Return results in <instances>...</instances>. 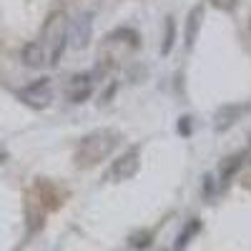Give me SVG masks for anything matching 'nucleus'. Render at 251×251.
Wrapping results in <instances>:
<instances>
[{"label": "nucleus", "mask_w": 251, "mask_h": 251, "mask_svg": "<svg viewBox=\"0 0 251 251\" xmlns=\"http://www.w3.org/2000/svg\"><path fill=\"white\" fill-rule=\"evenodd\" d=\"M118 143V133L116 131H93L88 133L86 138L80 141L78 151H75V166H83V169H88V166H96L98 161H103Z\"/></svg>", "instance_id": "f257e3e1"}, {"label": "nucleus", "mask_w": 251, "mask_h": 251, "mask_svg": "<svg viewBox=\"0 0 251 251\" xmlns=\"http://www.w3.org/2000/svg\"><path fill=\"white\" fill-rule=\"evenodd\" d=\"M66 40H68L66 15H63V13H53L50 20L46 23V28H43V40H40L43 50H46V46L50 48V50H48V63H50V66H55V63H58L63 48H66Z\"/></svg>", "instance_id": "f03ea898"}, {"label": "nucleus", "mask_w": 251, "mask_h": 251, "mask_svg": "<svg viewBox=\"0 0 251 251\" xmlns=\"http://www.w3.org/2000/svg\"><path fill=\"white\" fill-rule=\"evenodd\" d=\"M18 96H20V100L28 103V106H33V108H46L48 103L53 100L50 80H48V78H43V80H35V83H30L28 88L20 91Z\"/></svg>", "instance_id": "7ed1b4c3"}, {"label": "nucleus", "mask_w": 251, "mask_h": 251, "mask_svg": "<svg viewBox=\"0 0 251 251\" xmlns=\"http://www.w3.org/2000/svg\"><path fill=\"white\" fill-rule=\"evenodd\" d=\"M138 166H141V151H138V149H128V151H126V153L113 163L111 178H113V181H128L131 176H136Z\"/></svg>", "instance_id": "20e7f679"}, {"label": "nucleus", "mask_w": 251, "mask_h": 251, "mask_svg": "<svg viewBox=\"0 0 251 251\" xmlns=\"http://www.w3.org/2000/svg\"><path fill=\"white\" fill-rule=\"evenodd\" d=\"M91 33H93V15H91V13L78 15V20L68 28L71 46H73V48H86L88 40H91Z\"/></svg>", "instance_id": "39448f33"}, {"label": "nucleus", "mask_w": 251, "mask_h": 251, "mask_svg": "<svg viewBox=\"0 0 251 251\" xmlns=\"http://www.w3.org/2000/svg\"><path fill=\"white\" fill-rule=\"evenodd\" d=\"M91 91H93V80H91V75H88V73H86V75H75V78H73L71 100H73V103H80L83 98H88V96H91Z\"/></svg>", "instance_id": "423d86ee"}, {"label": "nucleus", "mask_w": 251, "mask_h": 251, "mask_svg": "<svg viewBox=\"0 0 251 251\" xmlns=\"http://www.w3.org/2000/svg\"><path fill=\"white\" fill-rule=\"evenodd\" d=\"M23 60H25V66L28 68H40L46 63V50L40 43H28L23 48Z\"/></svg>", "instance_id": "0eeeda50"}, {"label": "nucleus", "mask_w": 251, "mask_h": 251, "mask_svg": "<svg viewBox=\"0 0 251 251\" xmlns=\"http://www.w3.org/2000/svg\"><path fill=\"white\" fill-rule=\"evenodd\" d=\"M201 15H203L201 8H194L191 15H188V25H186V46L188 48H191L194 40H196V30H199V23H201Z\"/></svg>", "instance_id": "6e6552de"}, {"label": "nucleus", "mask_w": 251, "mask_h": 251, "mask_svg": "<svg viewBox=\"0 0 251 251\" xmlns=\"http://www.w3.org/2000/svg\"><path fill=\"white\" fill-rule=\"evenodd\" d=\"M171 43H174V20L169 18V23H166V43H163V53L171 50Z\"/></svg>", "instance_id": "1a4fd4ad"}, {"label": "nucleus", "mask_w": 251, "mask_h": 251, "mask_svg": "<svg viewBox=\"0 0 251 251\" xmlns=\"http://www.w3.org/2000/svg\"><path fill=\"white\" fill-rule=\"evenodd\" d=\"M211 3L219 8V10H226V13H231L236 5H239V0H211Z\"/></svg>", "instance_id": "9d476101"}, {"label": "nucleus", "mask_w": 251, "mask_h": 251, "mask_svg": "<svg viewBox=\"0 0 251 251\" xmlns=\"http://www.w3.org/2000/svg\"><path fill=\"white\" fill-rule=\"evenodd\" d=\"M196 228H199V224H191V226H188V228H186V234H183V236H178V244H176V246H178V249H181V246H186V239L191 236V234L196 231Z\"/></svg>", "instance_id": "9b49d317"}]
</instances>
